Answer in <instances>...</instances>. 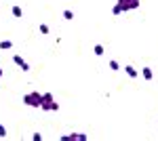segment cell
<instances>
[{
  "mask_svg": "<svg viewBox=\"0 0 158 141\" xmlns=\"http://www.w3.org/2000/svg\"><path fill=\"white\" fill-rule=\"evenodd\" d=\"M139 4H141V0H118L116 6L112 9V13H114V15H122V13H127V11L139 9Z\"/></svg>",
  "mask_w": 158,
  "mask_h": 141,
  "instance_id": "1",
  "label": "cell"
},
{
  "mask_svg": "<svg viewBox=\"0 0 158 141\" xmlns=\"http://www.w3.org/2000/svg\"><path fill=\"white\" fill-rule=\"evenodd\" d=\"M23 103L30 107H38L40 110V106H42V95L40 93H27L23 95Z\"/></svg>",
  "mask_w": 158,
  "mask_h": 141,
  "instance_id": "2",
  "label": "cell"
},
{
  "mask_svg": "<svg viewBox=\"0 0 158 141\" xmlns=\"http://www.w3.org/2000/svg\"><path fill=\"white\" fill-rule=\"evenodd\" d=\"M13 61H15V63H17V65H19L23 72H30V63H27L21 55H15V57H13Z\"/></svg>",
  "mask_w": 158,
  "mask_h": 141,
  "instance_id": "3",
  "label": "cell"
},
{
  "mask_svg": "<svg viewBox=\"0 0 158 141\" xmlns=\"http://www.w3.org/2000/svg\"><path fill=\"white\" fill-rule=\"evenodd\" d=\"M141 76H143V80H148V82H150V80H152V78H154V72L150 70V68H141Z\"/></svg>",
  "mask_w": 158,
  "mask_h": 141,
  "instance_id": "4",
  "label": "cell"
},
{
  "mask_svg": "<svg viewBox=\"0 0 158 141\" xmlns=\"http://www.w3.org/2000/svg\"><path fill=\"white\" fill-rule=\"evenodd\" d=\"M11 13H13V17H17V19H21V17H23V9H21L19 4H13Z\"/></svg>",
  "mask_w": 158,
  "mask_h": 141,
  "instance_id": "5",
  "label": "cell"
},
{
  "mask_svg": "<svg viewBox=\"0 0 158 141\" xmlns=\"http://www.w3.org/2000/svg\"><path fill=\"white\" fill-rule=\"evenodd\" d=\"M124 72H127V76H129V78H137V76H139V72L135 70L133 65H124Z\"/></svg>",
  "mask_w": 158,
  "mask_h": 141,
  "instance_id": "6",
  "label": "cell"
},
{
  "mask_svg": "<svg viewBox=\"0 0 158 141\" xmlns=\"http://www.w3.org/2000/svg\"><path fill=\"white\" fill-rule=\"evenodd\" d=\"M93 53H95L97 57H101V55L106 53V47H103V44H95V47H93Z\"/></svg>",
  "mask_w": 158,
  "mask_h": 141,
  "instance_id": "7",
  "label": "cell"
},
{
  "mask_svg": "<svg viewBox=\"0 0 158 141\" xmlns=\"http://www.w3.org/2000/svg\"><path fill=\"white\" fill-rule=\"evenodd\" d=\"M0 48H2V51H9V48H13V42L11 40H2V42H0Z\"/></svg>",
  "mask_w": 158,
  "mask_h": 141,
  "instance_id": "8",
  "label": "cell"
},
{
  "mask_svg": "<svg viewBox=\"0 0 158 141\" xmlns=\"http://www.w3.org/2000/svg\"><path fill=\"white\" fill-rule=\"evenodd\" d=\"M108 65H110V70H112V72H118V70H120V63H118V61H114V59L110 61Z\"/></svg>",
  "mask_w": 158,
  "mask_h": 141,
  "instance_id": "9",
  "label": "cell"
},
{
  "mask_svg": "<svg viewBox=\"0 0 158 141\" xmlns=\"http://www.w3.org/2000/svg\"><path fill=\"white\" fill-rule=\"evenodd\" d=\"M63 19H65V21H72V19H74V13L70 11V9H68V11H63Z\"/></svg>",
  "mask_w": 158,
  "mask_h": 141,
  "instance_id": "10",
  "label": "cell"
},
{
  "mask_svg": "<svg viewBox=\"0 0 158 141\" xmlns=\"http://www.w3.org/2000/svg\"><path fill=\"white\" fill-rule=\"evenodd\" d=\"M40 34H49V25L47 23H40Z\"/></svg>",
  "mask_w": 158,
  "mask_h": 141,
  "instance_id": "11",
  "label": "cell"
},
{
  "mask_svg": "<svg viewBox=\"0 0 158 141\" xmlns=\"http://www.w3.org/2000/svg\"><path fill=\"white\" fill-rule=\"evenodd\" d=\"M4 137H6V126L0 124V139H4Z\"/></svg>",
  "mask_w": 158,
  "mask_h": 141,
  "instance_id": "12",
  "label": "cell"
},
{
  "mask_svg": "<svg viewBox=\"0 0 158 141\" xmlns=\"http://www.w3.org/2000/svg\"><path fill=\"white\" fill-rule=\"evenodd\" d=\"M32 139H34V141H42V135H40V133H34V137H32Z\"/></svg>",
  "mask_w": 158,
  "mask_h": 141,
  "instance_id": "13",
  "label": "cell"
},
{
  "mask_svg": "<svg viewBox=\"0 0 158 141\" xmlns=\"http://www.w3.org/2000/svg\"><path fill=\"white\" fill-rule=\"evenodd\" d=\"M0 78H2V68H0Z\"/></svg>",
  "mask_w": 158,
  "mask_h": 141,
  "instance_id": "14",
  "label": "cell"
}]
</instances>
